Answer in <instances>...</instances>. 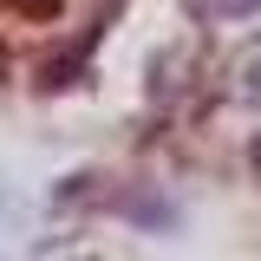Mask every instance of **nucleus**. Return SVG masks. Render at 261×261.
I'll return each instance as SVG.
<instances>
[{
	"instance_id": "f257e3e1",
	"label": "nucleus",
	"mask_w": 261,
	"mask_h": 261,
	"mask_svg": "<svg viewBox=\"0 0 261 261\" xmlns=\"http://www.w3.org/2000/svg\"><path fill=\"white\" fill-rule=\"evenodd\" d=\"M190 7L202 13V20H248L261 0H190Z\"/></svg>"
},
{
	"instance_id": "f03ea898",
	"label": "nucleus",
	"mask_w": 261,
	"mask_h": 261,
	"mask_svg": "<svg viewBox=\"0 0 261 261\" xmlns=\"http://www.w3.org/2000/svg\"><path fill=\"white\" fill-rule=\"evenodd\" d=\"M248 92H261V59H255V65H248Z\"/></svg>"
}]
</instances>
